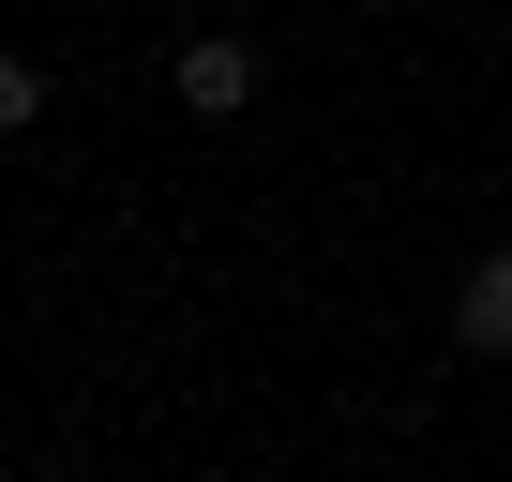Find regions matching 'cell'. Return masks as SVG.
<instances>
[{
  "label": "cell",
  "mask_w": 512,
  "mask_h": 482,
  "mask_svg": "<svg viewBox=\"0 0 512 482\" xmlns=\"http://www.w3.org/2000/svg\"><path fill=\"white\" fill-rule=\"evenodd\" d=\"M181 106H196V121H241V106H256V46H241V31H196V46H181Z\"/></svg>",
  "instance_id": "cell-1"
},
{
  "label": "cell",
  "mask_w": 512,
  "mask_h": 482,
  "mask_svg": "<svg viewBox=\"0 0 512 482\" xmlns=\"http://www.w3.org/2000/svg\"><path fill=\"white\" fill-rule=\"evenodd\" d=\"M452 347H467V362H512V257H482V272L452 287Z\"/></svg>",
  "instance_id": "cell-2"
},
{
  "label": "cell",
  "mask_w": 512,
  "mask_h": 482,
  "mask_svg": "<svg viewBox=\"0 0 512 482\" xmlns=\"http://www.w3.org/2000/svg\"><path fill=\"white\" fill-rule=\"evenodd\" d=\"M31 121H46V76H31L16 46H0V136H31Z\"/></svg>",
  "instance_id": "cell-3"
}]
</instances>
